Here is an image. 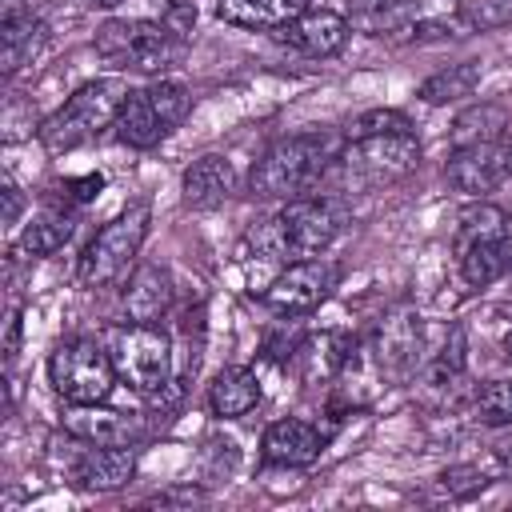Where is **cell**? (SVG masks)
Returning <instances> with one entry per match:
<instances>
[{
	"instance_id": "cell-1",
	"label": "cell",
	"mask_w": 512,
	"mask_h": 512,
	"mask_svg": "<svg viewBox=\"0 0 512 512\" xmlns=\"http://www.w3.org/2000/svg\"><path fill=\"white\" fill-rule=\"evenodd\" d=\"M340 136L332 132H304V136H288L276 140L248 176L252 196L260 200H296L300 192H308L332 160H340Z\"/></svg>"
},
{
	"instance_id": "cell-2",
	"label": "cell",
	"mask_w": 512,
	"mask_h": 512,
	"mask_svg": "<svg viewBox=\"0 0 512 512\" xmlns=\"http://www.w3.org/2000/svg\"><path fill=\"white\" fill-rule=\"evenodd\" d=\"M128 100V84L120 76H108V80H92L84 88H76L36 132H40V144L48 152H72L88 140H96L104 128L116 124V112L120 104Z\"/></svg>"
},
{
	"instance_id": "cell-3",
	"label": "cell",
	"mask_w": 512,
	"mask_h": 512,
	"mask_svg": "<svg viewBox=\"0 0 512 512\" xmlns=\"http://www.w3.org/2000/svg\"><path fill=\"white\" fill-rule=\"evenodd\" d=\"M460 276L472 288H484L512 272V216L496 204H476L460 216L456 232Z\"/></svg>"
},
{
	"instance_id": "cell-4",
	"label": "cell",
	"mask_w": 512,
	"mask_h": 512,
	"mask_svg": "<svg viewBox=\"0 0 512 512\" xmlns=\"http://www.w3.org/2000/svg\"><path fill=\"white\" fill-rule=\"evenodd\" d=\"M184 40L164 20H108L96 28V52L132 72H160L180 56Z\"/></svg>"
},
{
	"instance_id": "cell-5",
	"label": "cell",
	"mask_w": 512,
	"mask_h": 512,
	"mask_svg": "<svg viewBox=\"0 0 512 512\" xmlns=\"http://www.w3.org/2000/svg\"><path fill=\"white\" fill-rule=\"evenodd\" d=\"M48 380L68 404H104L116 384V364L96 340H64L48 360Z\"/></svg>"
},
{
	"instance_id": "cell-6",
	"label": "cell",
	"mask_w": 512,
	"mask_h": 512,
	"mask_svg": "<svg viewBox=\"0 0 512 512\" xmlns=\"http://www.w3.org/2000/svg\"><path fill=\"white\" fill-rule=\"evenodd\" d=\"M148 220H152L148 204H132L128 212H120L116 220H108V224L88 240V248H84V256H80V280H84L88 288H104V284L120 280L124 268L136 260L144 236H148Z\"/></svg>"
},
{
	"instance_id": "cell-7",
	"label": "cell",
	"mask_w": 512,
	"mask_h": 512,
	"mask_svg": "<svg viewBox=\"0 0 512 512\" xmlns=\"http://www.w3.org/2000/svg\"><path fill=\"white\" fill-rule=\"evenodd\" d=\"M112 364L116 376L136 392H160L172 384V340L156 324H124L112 332Z\"/></svg>"
},
{
	"instance_id": "cell-8",
	"label": "cell",
	"mask_w": 512,
	"mask_h": 512,
	"mask_svg": "<svg viewBox=\"0 0 512 512\" xmlns=\"http://www.w3.org/2000/svg\"><path fill=\"white\" fill-rule=\"evenodd\" d=\"M336 228H340L336 224V212L324 200L296 196V200H288L280 208L276 220H268L272 240H264V244L280 260H312V256H320L332 244Z\"/></svg>"
},
{
	"instance_id": "cell-9",
	"label": "cell",
	"mask_w": 512,
	"mask_h": 512,
	"mask_svg": "<svg viewBox=\"0 0 512 512\" xmlns=\"http://www.w3.org/2000/svg\"><path fill=\"white\" fill-rule=\"evenodd\" d=\"M420 160V140L416 132H388V136H364V140H348V148L340 152V164L348 168L352 180L376 188V184H392L400 176H408Z\"/></svg>"
},
{
	"instance_id": "cell-10",
	"label": "cell",
	"mask_w": 512,
	"mask_h": 512,
	"mask_svg": "<svg viewBox=\"0 0 512 512\" xmlns=\"http://www.w3.org/2000/svg\"><path fill=\"white\" fill-rule=\"evenodd\" d=\"M336 284V268L324 260H292L268 288H264V304L276 316H304L312 308H320L328 300Z\"/></svg>"
},
{
	"instance_id": "cell-11",
	"label": "cell",
	"mask_w": 512,
	"mask_h": 512,
	"mask_svg": "<svg viewBox=\"0 0 512 512\" xmlns=\"http://www.w3.org/2000/svg\"><path fill=\"white\" fill-rule=\"evenodd\" d=\"M276 36H280V44H288L304 56H336L348 40V20L328 8H316V12L304 8L292 24L276 28Z\"/></svg>"
},
{
	"instance_id": "cell-12",
	"label": "cell",
	"mask_w": 512,
	"mask_h": 512,
	"mask_svg": "<svg viewBox=\"0 0 512 512\" xmlns=\"http://www.w3.org/2000/svg\"><path fill=\"white\" fill-rule=\"evenodd\" d=\"M132 472H136L132 444H96V448L80 452V460L72 464V480L88 492H112V488L128 484Z\"/></svg>"
},
{
	"instance_id": "cell-13",
	"label": "cell",
	"mask_w": 512,
	"mask_h": 512,
	"mask_svg": "<svg viewBox=\"0 0 512 512\" xmlns=\"http://www.w3.org/2000/svg\"><path fill=\"white\" fill-rule=\"evenodd\" d=\"M260 452L268 464H284V468H304L312 460H320L324 452V432L312 428L308 420H276L268 424Z\"/></svg>"
},
{
	"instance_id": "cell-14",
	"label": "cell",
	"mask_w": 512,
	"mask_h": 512,
	"mask_svg": "<svg viewBox=\"0 0 512 512\" xmlns=\"http://www.w3.org/2000/svg\"><path fill=\"white\" fill-rule=\"evenodd\" d=\"M448 184L464 196H484L504 180V164H500V148L496 144H468V148H452L448 160Z\"/></svg>"
},
{
	"instance_id": "cell-15",
	"label": "cell",
	"mask_w": 512,
	"mask_h": 512,
	"mask_svg": "<svg viewBox=\"0 0 512 512\" xmlns=\"http://www.w3.org/2000/svg\"><path fill=\"white\" fill-rule=\"evenodd\" d=\"M120 304H124V316L136 320V324L160 320V316L168 312V304H172V276H168V268H160V264H140V268L128 276Z\"/></svg>"
},
{
	"instance_id": "cell-16",
	"label": "cell",
	"mask_w": 512,
	"mask_h": 512,
	"mask_svg": "<svg viewBox=\"0 0 512 512\" xmlns=\"http://www.w3.org/2000/svg\"><path fill=\"white\" fill-rule=\"evenodd\" d=\"M420 348V320L408 308H396L376 328V364L388 376H404L412 368V356Z\"/></svg>"
},
{
	"instance_id": "cell-17",
	"label": "cell",
	"mask_w": 512,
	"mask_h": 512,
	"mask_svg": "<svg viewBox=\"0 0 512 512\" xmlns=\"http://www.w3.org/2000/svg\"><path fill=\"white\" fill-rule=\"evenodd\" d=\"M60 424H64V432H72L88 444H132V436L140 432V424L132 416L100 408V404H72L60 416Z\"/></svg>"
},
{
	"instance_id": "cell-18",
	"label": "cell",
	"mask_w": 512,
	"mask_h": 512,
	"mask_svg": "<svg viewBox=\"0 0 512 512\" xmlns=\"http://www.w3.org/2000/svg\"><path fill=\"white\" fill-rule=\"evenodd\" d=\"M44 20L32 16V12H16L8 8L4 20H0V72L12 76L20 72L40 48H44Z\"/></svg>"
},
{
	"instance_id": "cell-19",
	"label": "cell",
	"mask_w": 512,
	"mask_h": 512,
	"mask_svg": "<svg viewBox=\"0 0 512 512\" xmlns=\"http://www.w3.org/2000/svg\"><path fill=\"white\" fill-rule=\"evenodd\" d=\"M236 172L224 156H200L184 168V204L188 208H216L232 196Z\"/></svg>"
},
{
	"instance_id": "cell-20",
	"label": "cell",
	"mask_w": 512,
	"mask_h": 512,
	"mask_svg": "<svg viewBox=\"0 0 512 512\" xmlns=\"http://www.w3.org/2000/svg\"><path fill=\"white\" fill-rule=\"evenodd\" d=\"M308 4L304 0H216V16L236 28H256V32H276L292 24Z\"/></svg>"
},
{
	"instance_id": "cell-21",
	"label": "cell",
	"mask_w": 512,
	"mask_h": 512,
	"mask_svg": "<svg viewBox=\"0 0 512 512\" xmlns=\"http://www.w3.org/2000/svg\"><path fill=\"white\" fill-rule=\"evenodd\" d=\"M112 128H116V136H120L124 144H132V148H152V144H160V140L168 136V124L160 120V112H156L148 88L128 92V100L120 104Z\"/></svg>"
},
{
	"instance_id": "cell-22",
	"label": "cell",
	"mask_w": 512,
	"mask_h": 512,
	"mask_svg": "<svg viewBox=\"0 0 512 512\" xmlns=\"http://www.w3.org/2000/svg\"><path fill=\"white\" fill-rule=\"evenodd\" d=\"M208 404L224 420L252 412L260 404V380H256V372L252 368H224L212 380V388H208Z\"/></svg>"
},
{
	"instance_id": "cell-23",
	"label": "cell",
	"mask_w": 512,
	"mask_h": 512,
	"mask_svg": "<svg viewBox=\"0 0 512 512\" xmlns=\"http://www.w3.org/2000/svg\"><path fill=\"white\" fill-rule=\"evenodd\" d=\"M476 84H480V60H460V64H448V68L432 72L420 84V100L424 104H452V100L472 96Z\"/></svg>"
},
{
	"instance_id": "cell-24",
	"label": "cell",
	"mask_w": 512,
	"mask_h": 512,
	"mask_svg": "<svg viewBox=\"0 0 512 512\" xmlns=\"http://www.w3.org/2000/svg\"><path fill=\"white\" fill-rule=\"evenodd\" d=\"M508 128V112L500 104H476L468 112L456 116L452 124V148H468V144H496Z\"/></svg>"
},
{
	"instance_id": "cell-25",
	"label": "cell",
	"mask_w": 512,
	"mask_h": 512,
	"mask_svg": "<svg viewBox=\"0 0 512 512\" xmlns=\"http://www.w3.org/2000/svg\"><path fill=\"white\" fill-rule=\"evenodd\" d=\"M72 236V212L64 208H48L40 212L24 232H20V252L28 256H52L56 248H64Z\"/></svg>"
},
{
	"instance_id": "cell-26",
	"label": "cell",
	"mask_w": 512,
	"mask_h": 512,
	"mask_svg": "<svg viewBox=\"0 0 512 512\" xmlns=\"http://www.w3.org/2000/svg\"><path fill=\"white\" fill-rule=\"evenodd\" d=\"M464 352H468L464 328L452 324V328H448V340H444V348H440V356H436L432 368H428V384H432V388H452V380L464 376Z\"/></svg>"
},
{
	"instance_id": "cell-27",
	"label": "cell",
	"mask_w": 512,
	"mask_h": 512,
	"mask_svg": "<svg viewBox=\"0 0 512 512\" xmlns=\"http://www.w3.org/2000/svg\"><path fill=\"white\" fill-rule=\"evenodd\" d=\"M388 132H412V120H408L404 112H396V108H368V112H360V116L344 128V136H348V140L388 136Z\"/></svg>"
},
{
	"instance_id": "cell-28",
	"label": "cell",
	"mask_w": 512,
	"mask_h": 512,
	"mask_svg": "<svg viewBox=\"0 0 512 512\" xmlns=\"http://www.w3.org/2000/svg\"><path fill=\"white\" fill-rule=\"evenodd\" d=\"M476 416L480 424H512V380H488L480 392H476Z\"/></svg>"
},
{
	"instance_id": "cell-29",
	"label": "cell",
	"mask_w": 512,
	"mask_h": 512,
	"mask_svg": "<svg viewBox=\"0 0 512 512\" xmlns=\"http://www.w3.org/2000/svg\"><path fill=\"white\" fill-rule=\"evenodd\" d=\"M148 96H152L160 120L168 124V132L188 116V88H184V84H176V80H156V84H148Z\"/></svg>"
},
{
	"instance_id": "cell-30",
	"label": "cell",
	"mask_w": 512,
	"mask_h": 512,
	"mask_svg": "<svg viewBox=\"0 0 512 512\" xmlns=\"http://www.w3.org/2000/svg\"><path fill=\"white\" fill-rule=\"evenodd\" d=\"M472 32H492V28H504L512 24V0H464L460 4Z\"/></svg>"
},
{
	"instance_id": "cell-31",
	"label": "cell",
	"mask_w": 512,
	"mask_h": 512,
	"mask_svg": "<svg viewBox=\"0 0 512 512\" xmlns=\"http://www.w3.org/2000/svg\"><path fill=\"white\" fill-rule=\"evenodd\" d=\"M104 188V176H80V180H64L56 184V204H88L96 192Z\"/></svg>"
},
{
	"instance_id": "cell-32",
	"label": "cell",
	"mask_w": 512,
	"mask_h": 512,
	"mask_svg": "<svg viewBox=\"0 0 512 512\" xmlns=\"http://www.w3.org/2000/svg\"><path fill=\"white\" fill-rule=\"evenodd\" d=\"M348 4V12H352V24H360V28H376V20L396 4V0H344Z\"/></svg>"
},
{
	"instance_id": "cell-33",
	"label": "cell",
	"mask_w": 512,
	"mask_h": 512,
	"mask_svg": "<svg viewBox=\"0 0 512 512\" xmlns=\"http://www.w3.org/2000/svg\"><path fill=\"white\" fill-rule=\"evenodd\" d=\"M180 40L192 32V24H196V4H188V0H172L168 8H164V16H160Z\"/></svg>"
},
{
	"instance_id": "cell-34",
	"label": "cell",
	"mask_w": 512,
	"mask_h": 512,
	"mask_svg": "<svg viewBox=\"0 0 512 512\" xmlns=\"http://www.w3.org/2000/svg\"><path fill=\"white\" fill-rule=\"evenodd\" d=\"M0 196H4V224H16V216H20V204H24V196H20V188H16L12 180H4V188H0Z\"/></svg>"
},
{
	"instance_id": "cell-35",
	"label": "cell",
	"mask_w": 512,
	"mask_h": 512,
	"mask_svg": "<svg viewBox=\"0 0 512 512\" xmlns=\"http://www.w3.org/2000/svg\"><path fill=\"white\" fill-rule=\"evenodd\" d=\"M16 344H20V312H12V320H8V340H4L8 360H16Z\"/></svg>"
},
{
	"instance_id": "cell-36",
	"label": "cell",
	"mask_w": 512,
	"mask_h": 512,
	"mask_svg": "<svg viewBox=\"0 0 512 512\" xmlns=\"http://www.w3.org/2000/svg\"><path fill=\"white\" fill-rule=\"evenodd\" d=\"M500 164H504V180H512V140L500 148Z\"/></svg>"
},
{
	"instance_id": "cell-37",
	"label": "cell",
	"mask_w": 512,
	"mask_h": 512,
	"mask_svg": "<svg viewBox=\"0 0 512 512\" xmlns=\"http://www.w3.org/2000/svg\"><path fill=\"white\" fill-rule=\"evenodd\" d=\"M84 4H88V8H116L120 0H84Z\"/></svg>"
},
{
	"instance_id": "cell-38",
	"label": "cell",
	"mask_w": 512,
	"mask_h": 512,
	"mask_svg": "<svg viewBox=\"0 0 512 512\" xmlns=\"http://www.w3.org/2000/svg\"><path fill=\"white\" fill-rule=\"evenodd\" d=\"M504 356H508V360H512V336H508V344H504Z\"/></svg>"
}]
</instances>
